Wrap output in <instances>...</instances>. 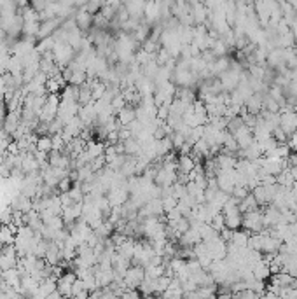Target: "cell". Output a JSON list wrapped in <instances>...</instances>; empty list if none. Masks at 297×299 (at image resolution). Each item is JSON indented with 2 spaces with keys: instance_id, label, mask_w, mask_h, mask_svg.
Listing matches in <instances>:
<instances>
[{
  "instance_id": "obj_1",
  "label": "cell",
  "mask_w": 297,
  "mask_h": 299,
  "mask_svg": "<svg viewBox=\"0 0 297 299\" xmlns=\"http://www.w3.org/2000/svg\"><path fill=\"white\" fill-rule=\"evenodd\" d=\"M52 54H54V61H56V65L63 70V69H66V67L70 65V61L74 60L75 49L72 48L68 42H60V40H56L54 49H52Z\"/></svg>"
},
{
  "instance_id": "obj_2",
  "label": "cell",
  "mask_w": 297,
  "mask_h": 299,
  "mask_svg": "<svg viewBox=\"0 0 297 299\" xmlns=\"http://www.w3.org/2000/svg\"><path fill=\"white\" fill-rule=\"evenodd\" d=\"M241 228L247 229V231H250V233H259V231L264 229V215H262V207L255 208V210H250V212H245Z\"/></svg>"
},
{
  "instance_id": "obj_3",
  "label": "cell",
  "mask_w": 297,
  "mask_h": 299,
  "mask_svg": "<svg viewBox=\"0 0 297 299\" xmlns=\"http://www.w3.org/2000/svg\"><path fill=\"white\" fill-rule=\"evenodd\" d=\"M58 108H60V96H58V93H51V95H48V100H46L42 110L39 112V119L42 123H51L58 116Z\"/></svg>"
},
{
  "instance_id": "obj_4",
  "label": "cell",
  "mask_w": 297,
  "mask_h": 299,
  "mask_svg": "<svg viewBox=\"0 0 297 299\" xmlns=\"http://www.w3.org/2000/svg\"><path fill=\"white\" fill-rule=\"evenodd\" d=\"M145 278V268L144 266H138V264H131L128 268V271L124 273V283H126L130 289H138L140 283L144 282Z\"/></svg>"
},
{
  "instance_id": "obj_5",
  "label": "cell",
  "mask_w": 297,
  "mask_h": 299,
  "mask_svg": "<svg viewBox=\"0 0 297 299\" xmlns=\"http://www.w3.org/2000/svg\"><path fill=\"white\" fill-rule=\"evenodd\" d=\"M19 256H17L16 247L13 245H5L4 250L0 252V271H5V269L16 268Z\"/></svg>"
},
{
  "instance_id": "obj_6",
  "label": "cell",
  "mask_w": 297,
  "mask_h": 299,
  "mask_svg": "<svg viewBox=\"0 0 297 299\" xmlns=\"http://www.w3.org/2000/svg\"><path fill=\"white\" fill-rule=\"evenodd\" d=\"M280 128L290 137L297 130V112L294 110H285L280 114Z\"/></svg>"
},
{
  "instance_id": "obj_7",
  "label": "cell",
  "mask_w": 297,
  "mask_h": 299,
  "mask_svg": "<svg viewBox=\"0 0 297 299\" xmlns=\"http://www.w3.org/2000/svg\"><path fill=\"white\" fill-rule=\"evenodd\" d=\"M77 280L75 271H66L56 280V289L61 292V296H72V285Z\"/></svg>"
},
{
  "instance_id": "obj_8",
  "label": "cell",
  "mask_w": 297,
  "mask_h": 299,
  "mask_svg": "<svg viewBox=\"0 0 297 299\" xmlns=\"http://www.w3.org/2000/svg\"><path fill=\"white\" fill-rule=\"evenodd\" d=\"M19 123H21V110H7V114L4 116V121H2V128L9 135H13L19 126Z\"/></svg>"
},
{
  "instance_id": "obj_9",
  "label": "cell",
  "mask_w": 297,
  "mask_h": 299,
  "mask_svg": "<svg viewBox=\"0 0 297 299\" xmlns=\"http://www.w3.org/2000/svg\"><path fill=\"white\" fill-rule=\"evenodd\" d=\"M75 25H77L79 30L87 32L93 28V14L89 11H86L84 7L79 9V13L75 14Z\"/></svg>"
},
{
  "instance_id": "obj_10",
  "label": "cell",
  "mask_w": 297,
  "mask_h": 299,
  "mask_svg": "<svg viewBox=\"0 0 297 299\" xmlns=\"http://www.w3.org/2000/svg\"><path fill=\"white\" fill-rule=\"evenodd\" d=\"M191 11H192V18H194V23H196V25H206L210 9L206 7L203 2H194Z\"/></svg>"
},
{
  "instance_id": "obj_11",
  "label": "cell",
  "mask_w": 297,
  "mask_h": 299,
  "mask_svg": "<svg viewBox=\"0 0 297 299\" xmlns=\"http://www.w3.org/2000/svg\"><path fill=\"white\" fill-rule=\"evenodd\" d=\"M11 207H13V210H17V212H30L32 210V198H28V196H25L23 193H19V194H16L13 199H11Z\"/></svg>"
},
{
  "instance_id": "obj_12",
  "label": "cell",
  "mask_w": 297,
  "mask_h": 299,
  "mask_svg": "<svg viewBox=\"0 0 297 299\" xmlns=\"http://www.w3.org/2000/svg\"><path fill=\"white\" fill-rule=\"evenodd\" d=\"M17 228L14 224H2L0 226V243L4 245H13L16 240Z\"/></svg>"
},
{
  "instance_id": "obj_13",
  "label": "cell",
  "mask_w": 297,
  "mask_h": 299,
  "mask_svg": "<svg viewBox=\"0 0 297 299\" xmlns=\"http://www.w3.org/2000/svg\"><path fill=\"white\" fill-rule=\"evenodd\" d=\"M116 117H117V121L121 126H128L131 121H135L136 119V110L131 107V105H126V107H122L121 110L116 114Z\"/></svg>"
},
{
  "instance_id": "obj_14",
  "label": "cell",
  "mask_w": 297,
  "mask_h": 299,
  "mask_svg": "<svg viewBox=\"0 0 297 299\" xmlns=\"http://www.w3.org/2000/svg\"><path fill=\"white\" fill-rule=\"evenodd\" d=\"M262 96L261 93H253L252 96H248L247 98V102H245V107H247V110L248 112H253V114H259L262 110Z\"/></svg>"
},
{
  "instance_id": "obj_15",
  "label": "cell",
  "mask_w": 297,
  "mask_h": 299,
  "mask_svg": "<svg viewBox=\"0 0 297 299\" xmlns=\"http://www.w3.org/2000/svg\"><path fill=\"white\" fill-rule=\"evenodd\" d=\"M250 231H247V229H243V231H240V229H234L232 231V240L229 243H232V245H236V247H248V240H250Z\"/></svg>"
},
{
  "instance_id": "obj_16",
  "label": "cell",
  "mask_w": 297,
  "mask_h": 299,
  "mask_svg": "<svg viewBox=\"0 0 297 299\" xmlns=\"http://www.w3.org/2000/svg\"><path fill=\"white\" fill-rule=\"evenodd\" d=\"M177 166H179V172L189 174V172L196 166V161H194L192 154H180V158L177 159Z\"/></svg>"
},
{
  "instance_id": "obj_17",
  "label": "cell",
  "mask_w": 297,
  "mask_h": 299,
  "mask_svg": "<svg viewBox=\"0 0 297 299\" xmlns=\"http://www.w3.org/2000/svg\"><path fill=\"white\" fill-rule=\"evenodd\" d=\"M86 152L89 154L91 159L105 154V143L103 142H95V140H87L86 142Z\"/></svg>"
},
{
  "instance_id": "obj_18",
  "label": "cell",
  "mask_w": 297,
  "mask_h": 299,
  "mask_svg": "<svg viewBox=\"0 0 297 299\" xmlns=\"http://www.w3.org/2000/svg\"><path fill=\"white\" fill-rule=\"evenodd\" d=\"M294 182H296V178H294V174H292V170H290V166L283 168L278 175H276V184H280V186L292 187Z\"/></svg>"
},
{
  "instance_id": "obj_19",
  "label": "cell",
  "mask_w": 297,
  "mask_h": 299,
  "mask_svg": "<svg viewBox=\"0 0 297 299\" xmlns=\"http://www.w3.org/2000/svg\"><path fill=\"white\" fill-rule=\"evenodd\" d=\"M124 152L126 154H130V156H138L140 151H142V143H140L138 139H135V137H130L128 140H124Z\"/></svg>"
},
{
  "instance_id": "obj_20",
  "label": "cell",
  "mask_w": 297,
  "mask_h": 299,
  "mask_svg": "<svg viewBox=\"0 0 297 299\" xmlns=\"http://www.w3.org/2000/svg\"><path fill=\"white\" fill-rule=\"evenodd\" d=\"M253 277L257 278V280H264V282H266L267 278L271 277L269 264H266L264 261H259L257 264L253 266Z\"/></svg>"
},
{
  "instance_id": "obj_21",
  "label": "cell",
  "mask_w": 297,
  "mask_h": 299,
  "mask_svg": "<svg viewBox=\"0 0 297 299\" xmlns=\"http://www.w3.org/2000/svg\"><path fill=\"white\" fill-rule=\"evenodd\" d=\"M255 208H259L257 199L253 198L252 193H248V194L245 196V198L240 201V210L245 213V212H250V210H255Z\"/></svg>"
},
{
  "instance_id": "obj_22",
  "label": "cell",
  "mask_w": 297,
  "mask_h": 299,
  "mask_svg": "<svg viewBox=\"0 0 297 299\" xmlns=\"http://www.w3.org/2000/svg\"><path fill=\"white\" fill-rule=\"evenodd\" d=\"M210 51L214 53L215 56H226L227 53H229V48L226 46V42H224L220 37H217V39L214 40V44H212V48H210Z\"/></svg>"
},
{
  "instance_id": "obj_23",
  "label": "cell",
  "mask_w": 297,
  "mask_h": 299,
  "mask_svg": "<svg viewBox=\"0 0 297 299\" xmlns=\"http://www.w3.org/2000/svg\"><path fill=\"white\" fill-rule=\"evenodd\" d=\"M54 44H56V40H54V37H46V39H40L39 44H37V51L40 53V54H44V53H51L52 49H54Z\"/></svg>"
},
{
  "instance_id": "obj_24",
  "label": "cell",
  "mask_w": 297,
  "mask_h": 299,
  "mask_svg": "<svg viewBox=\"0 0 297 299\" xmlns=\"http://www.w3.org/2000/svg\"><path fill=\"white\" fill-rule=\"evenodd\" d=\"M262 107H264V110H269V112H280V104L267 93L262 96Z\"/></svg>"
},
{
  "instance_id": "obj_25",
  "label": "cell",
  "mask_w": 297,
  "mask_h": 299,
  "mask_svg": "<svg viewBox=\"0 0 297 299\" xmlns=\"http://www.w3.org/2000/svg\"><path fill=\"white\" fill-rule=\"evenodd\" d=\"M37 149L44 152H51L52 151V142H51V135H40L37 140Z\"/></svg>"
},
{
  "instance_id": "obj_26",
  "label": "cell",
  "mask_w": 297,
  "mask_h": 299,
  "mask_svg": "<svg viewBox=\"0 0 297 299\" xmlns=\"http://www.w3.org/2000/svg\"><path fill=\"white\" fill-rule=\"evenodd\" d=\"M208 224L212 226L214 229H217L218 233H220V231H222L224 228H226V221H224V213H222V212L215 213V215L212 217V221H210Z\"/></svg>"
},
{
  "instance_id": "obj_27",
  "label": "cell",
  "mask_w": 297,
  "mask_h": 299,
  "mask_svg": "<svg viewBox=\"0 0 297 299\" xmlns=\"http://www.w3.org/2000/svg\"><path fill=\"white\" fill-rule=\"evenodd\" d=\"M13 207H2L0 208V222L2 224H13Z\"/></svg>"
},
{
  "instance_id": "obj_28",
  "label": "cell",
  "mask_w": 297,
  "mask_h": 299,
  "mask_svg": "<svg viewBox=\"0 0 297 299\" xmlns=\"http://www.w3.org/2000/svg\"><path fill=\"white\" fill-rule=\"evenodd\" d=\"M51 142H52V151H65V140L61 137V133L51 135Z\"/></svg>"
},
{
  "instance_id": "obj_29",
  "label": "cell",
  "mask_w": 297,
  "mask_h": 299,
  "mask_svg": "<svg viewBox=\"0 0 297 299\" xmlns=\"http://www.w3.org/2000/svg\"><path fill=\"white\" fill-rule=\"evenodd\" d=\"M248 193H250V191H248V187H247V186H234V189H232L231 196H232V198L240 199V201H241V199H243L245 196L248 194Z\"/></svg>"
},
{
  "instance_id": "obj_30",
  "label": "cell",
  "mask_w": 297,
  "mask_h": 299,
  "mask_svg": "<svg viewBox=\"0 0 297 299\" xmlns=\"http://www.w3.org/2000/svg\"><path fill=\"white\" fill-rule=\"evenodd\" d=\"M271 135H273V139H275L278 143H281V142H287V140H288V135L285 133V131L281 130L280 126H276V128H275V130H273V133H271Z\"/></svg>"
},
{
  "instance_id": "obj_31",
  "label": "cell",
  "mask_w": 297,
  "mask_h": 299,
  "mask_svg": "<svg viewBox=\"0 0 297 299\" xmlns=\"http://www.w3.org/2000/svg\"><path fill=\"white\" fill-rule=\"evenodd\" d=\"M72 184H74V180H72L70 177H65V178H61L60 182H58L56 187L60 189V193H66L70 187H72Z\"/></svg>"
},
{
  "instance_id": "obj_32",
  "label": "cell",
  "mask_w": 297,
  "mask_h": 299,
  "mask_svg": "<svg viewBox=\"0 0 297 299\" xmlns=\"http://www.w3.org/2000/svg\"><path fill=\"white\" fill-rule=\"evenodd\" d=\"M180 217H183V215H182V212H180L179 207H175L166 212V221H179Z\"/></svg>"
},
{
  "instance_id": "obj_33",
  "label": "cell",
  "mask_w": 297,
  "mask_h": 299,
  "mask_svg": "<svg viewBox=\"0 0 297 299\" xmlns=\"http://www.w3.org/2000/svg\"><path fill=\"white\" fill-rule=\"evenodd\" d=\"M49 4H51V0H32V7H33L37 13H42Z\"/></svg>"
},
{
  "instance_id": "obj_34",
  "label": "cell",
  "mask_w": 297,
  "mask_h": 299,
  "mask_svg": "<svg viewBox=\"0 0 297 299\" xmlns=\"http://www.w3.org/2000/svg\"><path fill=\"white\" fill-rule=\"evenodd\" d=\"M288 228H290V234H292L294 238H297V221L290 222V224H288Z\"/></svg>"
},
{
  "instance_id": "obj_35",
  "label": "cell",
  "mask_w": 297,
  "mask_h": 299,
  "mask_svg": "<svg viewBox=\"0 0 297 299\" xmlns=\"http://www.w3.org/2000/svg\"><path fill=\"white\" fill-rule=\"evenodd\" d=\"M4 247H5V245H4V243H0V252H2V250H4Z\"/></svg>"
},
{
  "instance_id": "obj_36",
  "label": "cell",
  "mask_w": 297,
  "mask_h": 299,
  "mask_svg": "<svg viewBox=\"0 0 297 299\" xmlns=\"http://www.w3.org/2000/svg\"><path fill=\"white\" fill-rule=\"evenodd\" d=\"M294 23H297V16H296V21H294Z\"/></svg>"
}]
</instances>
